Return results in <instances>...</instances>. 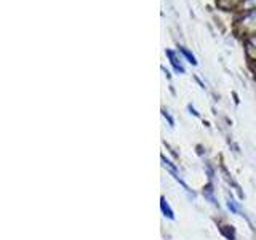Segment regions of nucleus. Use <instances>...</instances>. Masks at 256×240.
Instances as JSON below:
<instances>
[{
    "mask_svg": "<svg viewBox=\"0 0 256 240\" xmlns=\"http://www.w3.org/2000/svg\"><path fill=\"white\" fill-rule=\"evenodd\" d=\"M160 206H162V212H164V214L166 216V218L174 220V214H173V212H172V208L168 206V204H166V200H165V198H162V202H160Z\"/></svg>",
    "mask_w": 256,
    "mask_h": 240,
    "instance_id": "1",
    "label": "nucleus"
},
{
    "mask_svg": "<svg viewBox=\"0 0 256 240\" xmlns=\"http://www.w3.org/2000/svg\"><path fill=\"white\" fill-rule=\"evenodd\" d=\"M181 52L184 53V54H186V58L189 60V62H192V64H196L197 61H196V58H194V56H192L188 50H184V48H181Z\"/></svg>",
    "mask_w": 256,
    "mask_h": 240,
    "instance_id": "2",
    "label": "nucleus"
},
{
    "mask_svg": "<svg viewBox=\"0 0 256 240\" xmlns=\"http://www.w3.org/2000/svg\"><path fill=\"white\" fill-rule=\"evenodd\" d=\"M228 206H229V210H232L234 213H238V208H237V205L234 204V200H229V202H228Z\"/></svg>",
    "mask_w": 256,
    "mask_h": 240,
    "instance_id": "3",
    "label": "nucleus"
}]
</instances>
